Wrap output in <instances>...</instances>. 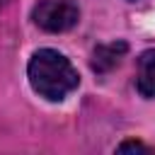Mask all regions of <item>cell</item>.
<instances>
[{
  "instance_id": "6da1fadb",
  "label": "cell",
  "mask_w": 155,
  "mask_h": 155,
  "mask_svg": "<svg viewBox=\"0 0 155 155\" xmlns=\"http://www.w3.org/2000/svg\"><path fill=\"white\" fill-rule=\"evenodd\" d=\"M27 75L31 90L48 102H63L80 85V75L73 63L53 48H39L29 58Z\"/></svg>"
},
{
  "instance_id": "7a4b0ae2",
  "label": "cell",
  "mask_w": 155,
  "mask_h": 155,
  "mask_svg": "<svg viewBox=\"0 0 155 155\" xmlns=\"http://www.w3.org/2000/svg\"><path fill=\"white\" fill-rule=\"evenodd\" d=\"M31 19L44 31L58 34V31H68L78 24L80 7L75 0H39L34 5Z\"/></svg>"
},
{
  "instance_id": "3957f363",
  "label": "cell",
  "mask_w": 155,
  "mask_h": 155,
  "mask_svg": "<svg viewBox=\"0 0 155 155\" xmlns=\"http://www.w3.org/2000/svg\"><path fill=\"white\" fill-rule=\"evenodd\" d=\"M136 87L143 97H155V48H148L138 56V70H136Z\"/></svg>"
},
{
  "instance_id": "277c9868",
  "label": "cell",
  "mask_w": 155,
  "mask_h": 155,
  "mask_svg": "<svg viewBox=\"0 0 155 155\" xmlns=\"http://www.w3.org/2000/svg\"><path fill=\"white\" fill-rule=\"evenodd\" d=\"M126 44L124 41H111V44H102L94 48L92 53V70L94 73H109L111 68L119 65L121 56L126 53Z\"/></svg>"
},
{
  "instance_id": "5b68a950",
  "label": "cell",
  "mask_w": 155,
  "mask_h": 155,
  "mask_svg": "<svg viewBox=\"0 0 155 155\" xmlns=\"http://www.w3.org/2000/svg\"><path fill=\"white\" fill-rule=\"evenodd\" d=\"M128 150H143V153H153V148H148V145H143V143H138V140H126V143H121V145H119V153H128Z\"/></svg>"
},
{
  "instance_id": "8992f818",
  "label": "cell",
  "mask_w": 155,
  "mask_h": 155,
  "mask_svg": "<svg viewBox=\"0 0 155 155\" xmlns=\"http://www.w3.org/2000/svg\"><path fill=\"white\" fill-rule=\"evenodd\" d=\"M5 2H7V0H0V7H2V5H5Z\"/></svg>"
}]
</instances>
